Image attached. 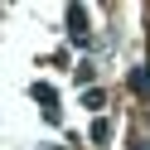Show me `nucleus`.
I'll list each match as a JSON object with an SVG mask.
<instances>
[{
    "instance_id": "1",
    "label": "nucleus",
    "mask_w": 150,
    "mask_h": 150,
    "mask_svg": "<svg viewBox=\"0 0 150 150\" xmlns=\"http://www.w3.org/2000/svg\"><path fill=\"white\" fill-rule=\"evenodd\" d=\"M63 24H68V39L78 44V49H87V39H92V29H87V10H82V5H68Z\"/></svg>"
},
{
    "instance_id": "2",
    "label": "nucleus",
    "mask_w": 150,
    "mask_h": 150,
    "mask_svg": "<svg viewBox=\"0 0 150 150\" xmlns=\"http://www.w3.org/2000/svg\"><path fill=\"white\" fill-rule=\"evenodd\" d=\"M29 97H34V102H39V107H44V116H49L53 126H58V121H63V111H58V92H53L49 82H34V87H29Z\"/></svg>"
},
{
    "instance_id": "3",
    "label": "nucleus",
    "mask_w": 150,
    "mask_h": 150,
    "mask_svg": "<svg viewBox=\"0 0 150 150\" xmlns=\"http://www.w3.org/2000/svg\"><path fill=\"white\" fill-rule=\"evenodd\" d=\"M126 82H131V92H136V97H145V102H150V73H145V63H140V68H131V73H126Z\"/></svg>"
},
{
    "instance_id": "4",
    "label": "nucleus",
    "mask_w": 150,
    "mask_h": 150,
    "mask_svg": "<svg viewBox=\"0 0 150 150\" xmlns=\"http://www.w3.org/2000/svg\"><path fill=\"white\" fill-rule=\"evenodd\" d=\"M92 140H111V121H107V116L92 121Z\"/></svg>"
},
{
    "instance_id": "5",
    "label": "nucleus",
    "mask_w": 150,
    "mask_h": 150,
    "mask_svg": "<svg viewBox=\"0 0 150 150\" xmlns=\"http://www.w3.org/2000/svg\"><path fill=\"white\" fill-rule=\"evenodd\" d=\"M92 73H97V68H92V63H87V58H82V63H78V68H73V78H78V82H82V87H87V82H92Z\"/></svg>"
},
{
    "instance_id": "6",
    "label": "nucleus",
    "mask_w": 150,
    "mask_h": 150,
    "mask_svg": "<svg viewBox=\"0 0 150 150\" xmlns=\"http://www.w3.org/2000/svg\"><path fill=\"white\" fill-rule=\"evenodd\" d=\"M102 102H107V97H102V87H87V92H82V107H92V111H97Z\"/></svg>"
},
{
    "instance_id": "7",
    "label": "nucleus",
    "mask_w": 150,
    "mask_h": 150,
    "mask_svg": "<svg viewBox=\"0 0 150 150\" xmlns=\"http://www.w3.org/2000/svg\"><path fill=\"white\" fill-rule=\"evenodd\" d=\"M131 150H150V140H131Z\"/></svg>"
},
{
    "instance_id": "8",
    "label": "nucleus",
    "mask_w": 150,
    "mask_h": 150,
    "mask_svg": "<svg viewBox=\"0 0 150 150\" xmlns=\"http://www.w3.org/2000/svg\"><path fill=\"white\" fill-rule=\"evenodd\" d=\"M44 150H63V145H44Z\"/></svg>"
},
{
    "instance_id": "9",
    "label": "nucleus",
    "mask_w": 150,
    "mask_h": 150,
    "mask_svg": "<svg viewBox=\"0 0 150 150\" xmlns=\"http://www.w3.org/2000/svg\"><path fill=\"white\" fill-rule=\"evenodd\" d=\"M145 73H150V58H145Z\"/></svg>"
}]
</instances>
